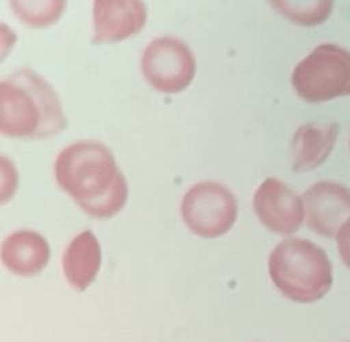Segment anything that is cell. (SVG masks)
<instances>
[{"label": "cell", "mask_w": 350, "mask_h": 342, "mask_svg": "<svg viewBox=\"0 0 350 342\" xmlns=\"http://www.w3.org/2000/svg\"><path fill=\"white\" fill-rule=\"evenodd\" d=\"M55 178L92 218H112L129 197L127 182L112 152L97 141H78L64 148L55 161Z\"/></svg>", "instance_id": "1"}, {"label": "cell", "mask_w": 350, "mask_h": 342, "mask_svg": "<svg viewBox=\"0 0 350 342\" xmlns=\"http://www.w3.org/2000/svg\"><path fill=\"white\" fill-rule=\"evenodd\" d=\"M67 127L62 101L52 85L23 67L0 83V133L5 137L41 140Z\"/></svg>", "instance_id": "2"}, {"label": "cell", "mask_w": 350, "mask_h": 342, "mask_svg": "<svg viewBox=\"0 0 350 342\" xmlns=\"http://www.w3.org/2000/svg\"><path fill=\"white\" fill-rule=\"evenodd\" d=\"M268 272L275 287L288 300L312 304L332 286V264L325 250L305 238L279 242L268 257Z\"/></svg>", "instance_id": "3"}, {"label": "cell", "mask_w": 350, "mask_h": 342, "mask_svg": "<svg viewBox=\"0 0 350 342\" xmlns=\"http://www.w3.org/2000/svg\"><path fill=\"white\" fill-rule=\"evenodd\" d=\"M291 85L308 103L350 96V52L336 44H320L293 70Z\"/></svg>", "instance_id": "4"}, {"label": "cell", "mask_w": 350, "mask_h": 342, "mask_svg": "<svg viewBox=\"0 0 350 342\" xmlns=\"http://www.w3.org/2000/svg\"><path fill=\"white\" fill-rule=\"evenodd\" d=\"M180 215L189 230L202 238H217L234 226L238 216L237 198L224 185L204 181L183 196Z\"/></svg>", "instance_id": "5"}, {"label": "cell", "mask_w": 350, "mask_h": 342, "mask_svg": "<svg viewBox=\"0 0 350 342\" xmlns=\"http://www.w3.org/2000/svg\"><path fill=\"white\" fill-rule=\"evenodd\" d=\"M141 71L157 92L178 93L191 83L196 59L182 40L164 36L146 45L141 56Z\"/></svg>", "instance_id": "6"}, {"label": "cell", "mask_w": 350, "mask_h": 342, "mask_svg": "<svg viewBox=\"0 0 350 342\" xmlns=\"http://www.w3.org/2000/svg\"><path fill=\"white\" fill-rule=\"evenodd\" d=\"M253 207L260 222L278 235L294 234L304 222V200L276 178H267L257 187Z\"/></svg>", "instance_id": "7"}, {"label": "cell", "mask_w": 350, "mask_h": 342, "mask_svg": "<svg viewBox=\"0 0 350 342\" xmlns=\"http://www.w3.org/2000/svg\"><path fill=\"white\" fill-rule=\"evenodd\" d=\"M306 226L317 235L332 238L350 218V189L332 181L313 183L302 194Z\"/></svg>", "instance_id": "8"}, {"label": "cell", "mask_w": 350, "mask_h": 342, "mask_svg": "<svg viewBox=\"0 0 350 342\" xmlns=\"http://www.w3.org/2000/svg\"><path fill=\"white\" fill-rule=\"evenodd\" d=\"M146 22L142 1L97 0L93 4V42H116L138 34Z\"/></svg>", "instance_id": "9"}, {"label": "cell", "mask_w": 350, "mask_h": 342, "mask_svg": "<svg viewBox=\"0 0 350 342\" xmlns=\"http://www.w3.org/2000/svg\"><path fill=\"white\" fill-rule=\"evenodd\" d=\"M49 256L48 241L33 230L15 231L1 244L3 265L22 278L40 274L46 267Z\"/></svg>", "instance_id": "10"}, {"label": "cell", "mask_w": 350, "mask_h": 342, "mask_svg": "<svg viewBox=\"0 0 350 342\" xmlns=\"http://www.w3.org/2000/svg\"><path fill=\"white\" fill-rule=\"evenodd\" d=\"M338 134V123H305L299 126L291 141L293 171H310L323 164L332 152Z\"/></svg>", "instance_id": "11"}, {"label": "cell", "mask_w": 350, "mask_h": 342, "mask_svg": "<svg viewBox=\"0 0 350 342\" xmlns=\"http://www.w3.org/2000/svg\"><path fill=\"white\" fill-rule=\"evenodd\" d=\"M63 274L75 290H86L96 279L101 265V248L90 230L79 233L71 239L63 253Z\"/></svg>", "instance_id": "12"}, {"label": "cell", "mask_w": 350, "mask_h": 342, "mask_svg": "<svg viewBox=\"0 0 350 342\" xmlns=\"http://www.w3.org/2000/svg\"><path fill=\"white\" fill-rule=\"evenodd\" d=\"M272 7L291 22L301 26H316L327 21L334 3L325 1H271Z\"/></svg>", "instance_id": "13"}, {"label": "cell", "mask_w": 350, "mask_h": 342, "mask_svg": "<svg viewBox=\"0 0 350 342\" xmlns=\"http://www.w3.org/2000/svg\"><path fill=\"white\" fill-rule=\"evenodd\" d=\"M16 16L27 26H48L57 21L66 8L64 1H11Z\"/></svg>", "instance_id": "14"}, {"label": "cell", "mask_w": 350, "mask_h": 342, "mask_svg": "<svg viewBox=\"0 0 350 342\" xmlns=\"http://www.w3.org/2000/svg\"><path fill=\"white\" fill-rule=\"evenodd\" d=\"M335 238L340 260L350 269V218L340 226Z\"/></svg>", "instance_id": "15"}, {"label": "cell", "mask_w": 350, "mask_h": 342, "mask_svg": "<svg viewBox=\"0 0 350 342\" xmlns=\"http://www.w3.org/2000/svg\"><path fill=\"white\" fill-rule=\"evenodd\" d=\"M349 148H350V145H349Z\"/></svg>", "instance_id": "16"}]
</instances>
